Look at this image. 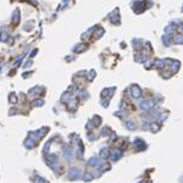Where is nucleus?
I'll return each mask as SVG.
<instances>
[{"label": "nucleus", "mask_w": 183, "mask_h": 183, "mask_svg": "<svg viewBox=\"0 0 183 183\" xmlns=\"http://www.w3.org/2000/svg\"><path fill=\"white\" fill-rule=\"evenodd\" d=\"M121 155H122V153H121L120 150H114V151L111 153V157H112L114 160H117Z\"/></svg>", "instance_id": "f257e3e1"}, {"label": "nucleus", "mask_w": 183, "mask_h": 183, "mask_svg": "<svg viewBox=\"0 0 183 183\" xmlns=\"http://www.w3.org/2000/svg\"><path fill=\"white\" fill-rule=\"evenodd\" d=\"M78 176H79L78 170H77V168H72V170H71V172H70V177H71V178H73V177H74V178H77Z\"/></svg>", "instance_id": "f03ea898"}, {"label": "nucleus", "mask_w": 183, "mask_h": 183, "mask_svg": "<svg viewBox=\"0 0 183 183\" xmlns=\"http://www.w3.org/2000/svg\"><path fill=\"white\" fill-rule=\"evenodd\" d=\"M25 145H26V148H32V146L34 145V140L29 138V139H27V140H26V143H25Z\"/></svg>", "instance_id": "7ed1b4c3"}, {"label": "nucleus", "mask_w": 183, "mask_h": 183, "mask_svg": "<svg viewBox=\"0 0 183 183\" xmlns=\"http://www.w3.org/2000/svg\"><path fill=\"white\" fill-rule=\"evenodd\" d=\"M127 127L131 128V129H133V128L136 127V125H134V123H132V122H127Z\"/></svg>", "instance_id": "20e7f679"}, {"label": "nucleus", "mask_w": 183, "mask_h": 183, "mask_svg": "<svg viewBox=\"0 0 183 183\" xmlns=\"http://www.w3.org/2000/svg\"><path fill=\"white\" fill-rule=\"evenodd\" d=\"M36 183H46V182H45V179H43V178H37Z\"/></svg>", "instance_id": "39448f33"}]
</instances>
